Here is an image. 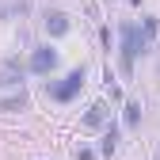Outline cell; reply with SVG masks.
<instances>
[{
    "label": "cell",
    "instance_id": "obj_1",
    "mask_svg": "<svg viewBox=\"0 0 160 160\" xmlns=\"http://www.w3.org/2000/svg\"><path fill=\"white\" fill-rule=\"evenodd\" d=\"M118 38H122V72L130 76L137 53H145L149 42H145V34H141V27H137V23H122V27H118Z\"/></svg>",
    "mask_w": 160,
    "mask_h": 160
},
{
    "label": "cell",
    "instance_id": "obj_2",
    "mask_svg": "<svg viewBox=\"0 0 160 160\" xmlns=\"http://www.w3.org/2000/svg\"><path fill=\"white\" fill-rule=\"evenodd\" d=\"M84 76H88V69L80 65V69H72V72L61 80V84H46V95H50V99H57V103H65V99H72L80 88H84Z\"/></svg>",
    "mask_w": 160,
    "mask_h": 160
},
{
    "label": "cell",
    "instance_id": "obj_3",
    "mask_svg": "<svg viewBox=\"0 0 160 160\" xmlns=\"http://www.w3.org/2000/svg\"><path fill=\"white\" fill-rule=\"evenodd\" d=\"M57 50H50V46H38L34 53H31V72H38V76H46V72H53L57 69Z\"/></svg>",
    "mask_w": 160,
    "mask_h": 160
},
{
    "label": "cell",
    "instance_id": "obj_4",
    "mask_svg": "<svg viewBox=\"0 0 160 160\" xmlns=\"http://www.w3.org/2000/svg\"><path fill=\"white\" fill-rule=\"evenodd\" d=\"M19 88V84H23V65H19V61H8V65H0V88Z\"/></svg>",
    "mask_w": 160,
    "mask_h": 160
},
{
    "label": "cell",
    "instance_id": "obj_5",
    "mask_svg": "<svg viewBox=\"0 0 160 160\" xmlns=\"http://www.w3.org/2000/svg\"><path fill=\"white\" fill-rule=\"evenodd\" d=\"M46 31H50L53 38H61V34H69V19H65L61 12H50V15H46Z\"/></svg>",
    "mask_w": 160,
    "mask_h": 160
},
{
    "label": "cell",
    "instance_id": "obj_6",
    "mask_svg": "<svg viewBox=\"0 0 160 160\" xmlns=\"http://www.w3.org/2000/svg\"><path fill=\"white\" fill-rule=\"evenodd\" d=\"M103 118H107V107H103V103H92L88 114H84V126H88V130H99V126H103Z\"/></svg>",
    "mask_w": 160,
    "mask_h": 160
},
{
    "label": "cell",
    "instance_id": "obj_7",
    "mask_svg": "<svg viewBox=\"0 0 160 160\" xmlns=\"http://www.w3.org/2000/svg\"><path fill=\"white\" fill-rule=\"evenodd\" d=\"M27 107V95H23V88H19L15 95H8V99H0V111H23Z\"/></svg>",
    "mask_w": 160,
    "mask_h": 160
},
{
    "label": "cell",
    "instance_id": "obj_8",
    "mask_svg": "<svg viewBox=\"0 0 160 160\" xmlns=\"http://www.w3.org/2000/svg\"><path fill=\"white\" fill-rule=\"evenodd\" d=\"M114 145H118V130L111 126V130L103 133V145H99V156H111V152H114Z\"/></svg>",
    "mask_w": 160,
    "mask_h": 160
},
{
    "label": "cell",
    "instance_id": "obj_9",
    "mask_svg": "<svg viewBox=\"0 0 160 160\" xmlns=\"http://www.w3.org/2000/svg\"><path fill=\"white\" fill-rule=\"evenodd\" d=\"M137 122H141V103H126V126L133 130Z\"/></svg>",
    "mask_w": 160,
    "mask_h": 160
},
{
    "label": "cell",
    "instance_id": "obj_10",
    "mask_svg": "<svg viewBox=\"0 0 160 160\" xmlns=\"http://www.w3.org/2000/svg\"><path fill=\"white\" fill-rule=\"evenodd\" d=\"M141 34H145V42H152V38H156V19H152V15H145V23H141Z\"/></svg>",
    "mask_w": 160,
    "mask_h": 160
},
{
    "label": "cell",
    "instance_id": "obj_11",
    "mask_svg": "<svg viewBox=\"0 0 160 160\" xmlns=\"http://www.w3.org/2000/svg\"><path fill=\"white\" fill-rule=\"evenodd\" d=\"M99 152H92V149H76V160H95Z\"/></svg>",
    "mask_w": 160,
    "mask_h": 160
}]
</instances>
